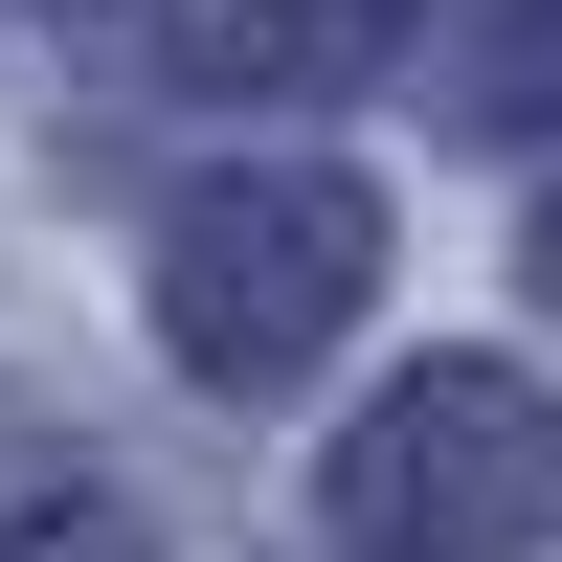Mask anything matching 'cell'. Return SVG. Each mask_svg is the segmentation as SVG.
Listing matches in <instances>:
<instances>
[{
    "label": "cell",
    "instance_id": "obj_1",
    "mask_svg": "<svg viewBox=\"0 0 562 562\" xmlns=\"http://www.w3.org/2000/svg\"><path fill=\"white\" fill-rule=\"evenodd\" d=\"M360 270H383V203L360 180H203V203L158 225V338L203 360V383H293L315 338L360 315Z\"/></svg>",
    "mask_w": 562,
    "mask_h": 562
},
{
    "label": "cell",
    "instance_id": "obj_4",
    "mask_svg": "<svg viewBox=\"0 0 562 562\" xmlns=\"http://www.w3.org/2000/svg\"><path fill=\"white\" fill-rule=\"evenodd\" d=\"M540 293H562V203H540Z\"/></svg>",
    "mask_w": 562,
    "mask_h": 562
},
{
    "label": "cell",
    "instance_id": "obj_3",
    "mask_svg": "<svg viewBox=\"0 0 562 562\" xmlns=\"http://www.w3.org/2000/svg\"><path fill=\"white\" fill-rule=\"evenodd\" d=\"M450 113H495V135H518V113H562V0H495V23L450 45Z\"/></svg>",
    "mask_w": 562,
    "mask_h": 562
},
{
    "label": "cell",
    "instance_id": "obj_2",
    "mask_svg": "<svg viewBox=\"0 0 562 562\" xmlns=\"http://www.w3.org/2000/svg\"><path fill=\"white\" fill-rule=\"evenodd\" d=\"M540 518H562V428H540V383H495V360L383 383L360 450H338V540L360 562H518Z\"/></svg>",
    "mask_w": 562,
    "mask_h": 562
}]
</instances>
